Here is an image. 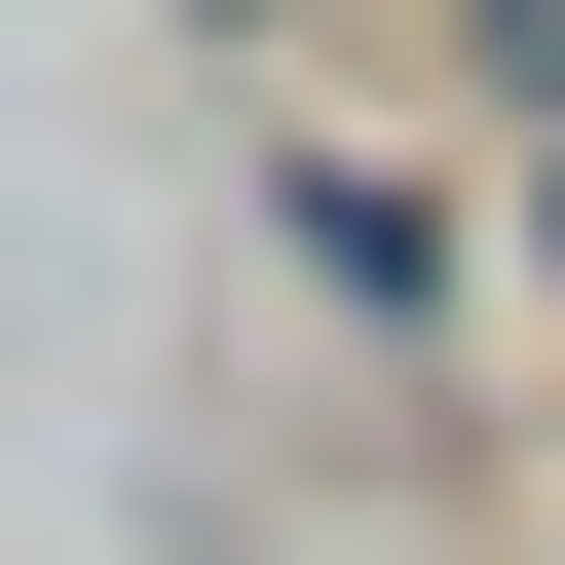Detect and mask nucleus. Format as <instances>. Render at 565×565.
I'll list each match as a JSON object with an SVG mask.
<instances>
[{"label":"nucleus","mask_w":565,"mask_h":565,"mask_svg":"<svg viewBox=\"0 0 565 565\" xmlns=\"http://www.w3.org/2000/svg\"><path fill=\"white\" fill-rule=\"evenodd\" d=\"M452 39H490V76H527V114H565V0H452Z\"/></svg>","instance_id":"1"}]
</instances>
